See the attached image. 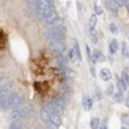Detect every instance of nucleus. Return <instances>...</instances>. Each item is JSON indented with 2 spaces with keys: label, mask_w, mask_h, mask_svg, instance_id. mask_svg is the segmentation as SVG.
Returning <instances> with one entry per match:
<instances>
[{
  "label": "nucleus",
  "mask_w": 129,
  "mask_h": 129,
  "mask_svg": "<svg viewBox=\"0 0 129 129\" xmlns=\"http://www.w3.org/2000/svg\"><path fill=\"white\" fill-rule=\"evenodd\" d=\"M50 49L56 54H63L64 52V41L63 40H50Z\"/></svg>",
  "instance_id": "obj_1"
},
{
  "label": "nucleus",
  "mask_w": 129,
  "mask_h": 129,
  "mask_svg": "<svg viewBox=\"0 0 129 129\" xmlns=\"http://www.w3.org/2000/svg\"><path fill=\"white\" fill-rule=\"evenodd\" d=\"M23 105V98L21 95H18V94H13L12 93V95L9 97V102H8V109H17V107H19V106H22Z\"/></svg>",
  "instance_id": "obj_2"
},
{
  "label": "nucleus",
  "mask_w": 129,
  "mask_h": 129,
  "mask_svg": "<svg viewBox=\"0 0 129 129\" xmlns=\"http://www.w3.org/2000/svg\"><path fill=\"white\" fill-rule=\"evenodd\" d=\"M61 123H62L61 114H58V112H52L48 125H50V126H53V128H58V126L61 125Z\"/></svg>",
  "instance_id": "obj_3"
},
{
  "label": "nucleus",
  "mask_w": 129,
  "mask_h": 129,
  "mask_svg": "<svg viewBox=\"0 0 129 129\" xmlns=\"http://www.w3.org/2000/svg\"><path fill=\"white\" fill-rule=\"evenodd\" d=\"M57 18H58V17H57V12H56V9H54V8H52L49 12L44 16V21H45L47 23H49V25L54 23L56 21H57Z\"/></svg>",
  "instance_id": "obj_4"
},
{
  "label": "nucleus",
  "mask_w": 129,
  "mask_h": 129,
  "mask_svg": "<svg viewBox=\"0 0 129 129\" xmlns=\"http://www.w3.org/2000/svg\"><path fill=\"white\" fill-rule=\"evenodd\" d=\"M83 107L85 111H90L93 107V100L88 94H84V97H83Z\"/></svg>",
  "instance_id": "obj_5"
},
{
  "label": "nucleus",
  "mask_w": 129,
  "mask_h": 129,
  "mask_svg": "<svg viewBox=\"0 0 129 129\" xmlns=\"http://www.w3.org/2000/svg\"><path fill=\"white\" fill-rule=\"evenodd\" d=\"M21 116H23V117H34L35 116V111L32 110L30 106H23V109L21 110Z\"/></svg>",
  "instance_id": "obj_6"
},
{
  "label": "nucleus",
  "mask_w": 129,
  "mask_h": 129,
  "mask_svg": "<svg viewBox=\"0 0 129 129\" xmlns=\"http://www.w3.org/2000/svg\"><path fill=\"white\" fill-rule=\"evenodd\" d=\"M100 75H101V79L103 81H109L111 78H112V75H111V71L109 69H102L100 71Z\"/></svg>",
  "instance_id": "obj_7"
},
{
  "label": "nucleus",
  "mask_w": 129,
  "mask_h": 129,
  "mask_svg": "<svg viewBox=\"0 0 129 129\" xmlns=\"http://www.w3.org/2000/svg\"><path fill=\"white\" fill-rule=\"evenodd\" d=\"M40 117L44 124H49V119H50V112L47 110V109H43L40 111Z\"/></svg>",
  "instance_id": "obj_8"
},
{
  "label": "nucleus",
  "mask_w": 129,
  "mask_h": 129,
  "mask_svg": "<svg viewBox=\"0 0 129 129\" xmlns=\"http://www.w3.org/2000/svg\"><path fill=\"white\" fill-rule=\"evenodd\" d=\"M74 52H75V56H76V59L78 61H81V52H80V48H79V43L78 40H75L74 43Z\"/></svg>",
  "instance_id": "obj_9"
},
{
  "label": "nucleus",
  "mask_w": 129,
  "mask_h": 129,
  "mask_svg": "<svg viewBox=\"0 0 129 129\" xmlns=\"http://www.w3.org/2000/svg\"><path fill=\"white\" fill-rule=\"evenodd\" d=\"M106 5H107V8H109L111 12H116L117 8H119V7L116 5L115 0H106Z\"/></svg>",
  "instance_id": "obj_10"
},
{
  "label": "nucleus",
  "mask_w": 129,
  "mask_h": 129,
  "mask_svg": "<svg viewBox=\"0 0 129 129\" xmlns=\"http://www.w3.org/2000/svg\"><path fill=\"white\" fill-rule=\"evenodd\" d=\"M101 58H102V56H101V50L94 49V50H93V53H92V61H93V63L98 62Z\"/></svg>",
  "instance_id": "obj_11"
},
{
  "label": "nucleus",
  "mask_w": 129,
  "mask_h": 129,
  "mask_svg": "<svg viewBox=\"0 0 129 129\" xmlns=\"http://www.w3.org/2000/svg\"><path fill=\"white\" fill-rule=\"evenodd\" d=\"M117 49H119V43L116 41V39L111 40V43H110V52L112 53V54H115V53L117 52Z\"/></svg>",
  "instance_id": "obj_12"
},
{
  "label": "nucleus",
  "mask_w": 129,
  "mask_h": 129,
  "mask_svg": "<svg viewBox=\"0 0 129 129\" xmlns=\"http://www.w3.org/2000/svg\"><path fill=\"white\" fill-rule=\"evenodd\" d=\"M10 128H12V129H21V128H23V123H22V120L16 119L12 124H10Z\"/></svg>",
  "instance_id": "obj_13"
},
{
  "label": "nucleus",
  "mask_w": 129,
  "mask_h": 129,
  "mask_svg": "<svg viewBox=\"0 0 129 129\" xmlns=\"http://www.w3.org/2000/svg\"><path fill=\"white\" fill-rule=\"evenodd\" d=\"M100 125H101V121H100L98 117H93V119L90 120V128L97 129V128H100Z\"/></svg>",
  "instance_id": "obj_14"
},
{
  "label": "nucleus",
  "mask_w": 129,
  "mask_h": 129,
  "mask_svg": "<svg viewBox=\"0 0 129 129\" xmlns=\"http://www.w3.org/2000/svg\"><path fill=\"white\" fill-rule=\"evenodd\" d=\"M10 116H12V119H13V120H16V119H19V116H21V110H17V109H14V110L12 111V114H10Z\"/></svg>",
  "instance_id": "obj_15"
},
{
  "label": "nucleus",
  "mask_w": 129,
  "mask_h": 129,
  "mask_svg": "<svg viewBox=\"0 0 129 129\" xmlns=\"http://www.w3.org/2000/svg\"><path fill=\"white\" fill-rule=\"evenodd\" d=\"M95 23H97V14H93L89 18V27H94Z\"/></svg>",
  "instance_id": "obj_16"
},
{
  "label": "nucleus",
  "mask_w": 129,
  "mask_h": 129,
  "mask_svg": "<svg viewBox=\"0 0 129 129\" xmlns=\"http://www.w3.org/2000/svg\"><path fill=\"white\" fill-rule=\"evenodd\" d=\"M114 100L116 102H123V92H117L114 94Z\"/></svg>",
  "instance_id": "obj_17"
},
{
  "label": "nucleus",
  "mask_w": 129,
  "mask_h": 129,
  "mask_svg": "<svg viewBox=\"0 0 129 129\" xmlns=\"http://www.w3.org/2000/svg\"><path fill=\"white\" fill-rule=\"evenodd\" d=\"M67 58H69L70 61H75V59H76V56H75L74 49H70V50H69V53H67Z\"/></svg>",
  "instance_id": "obj_18"
},
{
  "label": "nucleus",
  "mask_w": 129,
  "mask_h": 129,
  "mask_svg": "<svg viewBox=\"0 0 129 129\" xmlns=\"http://www.w3.org/2000/svg\"><path fill=\"white\" fill-rule=\"evenodd\" d=\"M106 94H107V95H112V94H114V84H109V85H107Z\"/></svg>",
  "instance_id": "obj_19"
},
{
  "label": "nucleus",
  "mask_w": 129,
  "mask_h": 129,
  "mask_svg": "<svg viewBox=\"0 0 129 129\" xmlns=\"http://www.w3.org/2000/svg\"><path fill=\"white\" fill-rule=\"evenodd\" d=\"M117 88H119L120 92H124V90H126V85L124 84L123 80H119V83H117Z\"/></svg>",
  "instance_id": "obj_20"
},
{
  "label": "nucleus",
  "mask_w": 129,
  "mask_h": 129,
  "mask_svg": "<svg viewBox=\"0 0 129 129\" xmlns=\"http://www.w3.org/2000/svg\"><path fill=\"white\" fill-rule=\"evenodd\" d=\"M121 80L124 81V84L126 85V87H129V75H128L126 72H124V74H123V78H121Z\"/></svg>",
  "instance_id": "obj_21"
},
{
  "label": "nucleus",
  "mask_w": 129,
  "mask_h": 129,
  "mask_svg": "<svg viewBox=\"0 0 129 129\" xmlns=\"http://www.w3.org/2000/svg\"><path fill=\"white\" fill-rule=\"evenodd\" d=\"M110 30H111L112 34H117V32H119V27H117L115 23H110Z\"/></svg>",
  "instance_id": "obj_22"
},
{
  "label": "nucleus",
  "mask_w": 129,
  "mask_h": 129,
  "mask_svg": "<svg viewBox=\"0 0 129 129\" xmlns=\"http://www.w3.org/2000/svg\"><path fill=\"white\" fill-rule=\"evenodd\" d=\"M94 12H95V14H103V9L100 5H95L94 4Z\"/></svg>",
  "instance_id": "obj_23"
},
{
  "label": "nucleus",
  "mask_w": 129,
  "mask_h": 129,
  "mask_svg": "<svg viewBox=\"0 0 129 129\" xmlns=\"http://www.w3.org/2000/svg\"><path fill=\"white\" fill-rule=\"evenodd\" d=\"M94 94H95V100H101V98H102V93H101V90H100L98 88H95Z\"/></svg>",
  "instance_id": "obj_24"
},
{
  "label": "nucleus",
  "mask_w": 129,
  "mask_h": 129,
  "mask_svg": "<svg viewBox=\"0 0 129 129\" xmlns=\"http://www.w3.org/2000/svg\"><path fill=\"white\" fill-rule=\"evenodd\" d=\"M115 3H116V5L117 7H124V5H126V0H115Z\"/></svg>",
  "instance_id": "obj_25"
},
{
  "label": "nucleus",
  "mask_w": 129,
  "mask_h": 129,
  "mask_svg": "<svg viewBox=\"0 0 129 129\" xmlns=\"http://www.w3.org/2000/svg\"><path fill=\"white\" fill-rule=\"evenodd\" d=\"M121 120H123V123H124V124H129V114H126V115H123Z\"/></svg>",
  "instance_id": "obj_26"
},
{
  "label": "nucleus",
  "mask_w": 129,
  "mask_h": 129,
  "mask_svg": "<svg viewBox=\"0 0 129 129\" xmlns=\"http://www.w3.org/2000/svg\"><path fill=\"white\" fill-rule=\"evenodd\" d=\"M75 75H76V74H75L74 71H70V70L67 71V76L69 78H75Z\"/></svg>",
  "instance_id": "obj_27"
},
{
  "label": "nucleus",
  "mask_w": 129,
  "mask_h": 129,
  "mask_svg": "<svg viewBox=\"0 0 129 129\" xmlns=\"http://www.w3.org/2000/svg\"><path fill=\"white\" fill-rule=\"evenodd\" d=\"M123 54H126V43H123Z\"/></svg>",
  "instance_id": "obj_28"
},
{
  "label": "nucleus",
  "mask_w": 129,
  "mask_h": 129,
  "mask_svg": "<svg viewBox=\"0 0 129 129\" xmlns=\"http://www.w3.org/2000/svg\"><path fill=\"white\" fill-rule=\"evenodd\" d=\"M44 2H45L47 4H49V5H53V4H54V0H44Z\"/></svg>",
  "instance_id": "obj_29"
},
{
  "label": "nucleus",
  "mask_w": 129,
  "mask_h": 129,
  "mask_svg": "<svg viewBox=\"0 0 129 129\" xmlns=\"http://www.w3.org/2000/svg\"><path fill=\"white\" fill-rule=\"evenodd\" d=\"M106 125H107V123H106V120H105V121H103V124H102V125H100V128H103V129H105V128H106Z\"/></svg>",
  "instance_id": "obj_30"
},
{
  "label": "nucleus",
  "mask_w": 129,
  "mask_h": 129,
  "mask_svg": "<svg viewBox=\"0 0 129 129\" xmlns=\"http://www.w3.org/2000/svg\"><path fill=\"white\" fill-rule=\"evenodd\" d=\"M125 105H126V107H128V109H129V97H128V98L125 100Z\"/></svg>",
  "instance_id": "obj_31"
},
{
  "label": "nucleus",
  "mask_w": 129,
  "mask_h": 129,
  "mask_svg": "<svg viewBox=\"0 0 129 129\" xmlns=\"http://www.w3.org/2000/svg\"><path fill=\"white\" fill-rule=\"evenodd\" d=\"M126 8H128V10H129V5H126Z\"/></svg>",
  "instance_id": "obj_32"
}]
</instances>
